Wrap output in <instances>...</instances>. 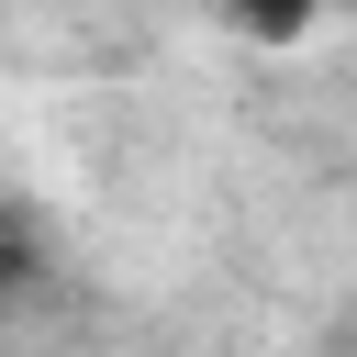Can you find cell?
I'll use <instances>...</instances> for the list:
<instances>
[{
	"instance_id": "cell-1",
	"label": "cell",
	"mask_w": 357,
	"mask_h": 357,
	"mask_svg": "<svg viewBox=\"0 0 357 357\" xmlns=\"http://www.w3.org/2000/svg\"><path fill=\"white\" fill-rule=\"evenodd\" d=\"M234 11V33H257V45H290V33H312L324 11H346V0H223Z\"/></svg>"
}]
</instances>
